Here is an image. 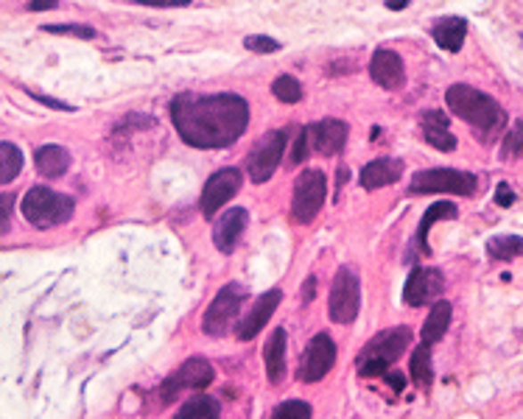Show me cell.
<instances>
[{"instance_id":"6da1fadb","label":"cell","mask_w":523,"mask_h":419,"mask_svg":"<svg viewBox=\"0 0 523 419\" xmlns=\"http://www.w3.org/2000/svg\"><path fill=\"white\" fill-rule=\"evenodd\" d=\"M171 121L193 149H225L247 132L249 107L235 93L218 95H176L171 101Z\"/></svg>"},{"instance_id":"7a4b0ae2","label":"cell","mask_w":523,"mask_h":419,"mask_svg":"<svg viewBox=\"0 0 523 419\" xmlns=\"http://www.w3.org/2000/svg\"><path fill=\"white\" fill-rule=\"evenodd\" d=\"M445 101L451 107V112L462 121H468L476 132L481 134H495L507 126V112L501 107L495 98H490L487 93H481L470 85H454L445 93Z\"/></svg>"},{"instance_id":"3957f363","label":"cell","mask_w":523,"mask_h":419,"mask_svg":"<svg viewBox=\"0 0 523 419\" xmlns=\"http://www.w3.org/2000/svg\"><path fill=\"white\" fill-rule=\"evenodd\" d=\"M412 344V330L409 327H392V330H384L378 333L372 342L361 350L358 355V375L361 377H378V375H387L389 367L397 361L400 355L406 352V347Z\"/></svg>"},{"instance_id":"277c9868","label":"cell","mask_w":523,"mask_h":419,"mask_svg":"<svg viewBox=\"0 0 523 419\" xmlns=\"http://www.w3.org/2000/svg\"><path fill=\"white\" fill-rule=\"evenodd\" d=\"M73 210H76L73 198L51 188H31L23 198V215L37 230H51L70 222Z\"/></svg>"},{"instance_id":"5b68a950","label":"cell","mask_w":523,"mask_h":419,"mask_svg":"<svg viewBox=\"0 0 523 419\" xmlns=\"http://www.w3.org/2000/svg\"><path fill=\"white\" fill-rule=\"evenodd\" d=\"M328 196V179L322 171L308 168L297 176L294 182V202H291V218L297 224H311L316 213L325 205Z\"/></svg>"},{"instance_id":"8992f818","label":"cell","mask_w":523,"mask_h":419,"mask_svg":"<svg viewBox=\"0 0 523 419\" xmlns=\"http://www.w3.org/2000/svg\"><path fill=\"white\" fill-rule=\"evenodd\" d=\"M244 299H247V288L244 286H238V283H230L225 286L216 299L208 305L205 310V318H202V330L213 338H221V335H227L235 325V318H238V310L241 305H244Z\"/></svg>"},{"instance_id":"52a82bcc","label":"cell","mask_w":523,"mask_h":419,"mask_svg":"<svg viewBox=\"0 0 523 419\" xmlns=\"http://www.w3.org/2000/svg\"><path fill=\"white\" fill-rule=\"evenodd\" d=\"M286 146H289V134L283 129H272L257 140L255 149L249 151V159H247V168H249V176L255 185L269 182V179L274 176Z\"/></svg>"},{"instance_id":"ba28073f","label":"cell","mask_w":523,"mask_h":419,"mask_svg":"<svg viewBox=\"0 0 523 419\" xmlns=\"http://www.w3.org/2000/svg\"><path fill=\"white\" fill-rule=\"evenodd\" d=\"M361 305V288H358V277L350 266H341L333 277L331 286V299H328V310L336 325H350L358 316Z\"/></svg>"},{"instance_id":"9c48e42d","label":"cell","mask_w":523,"mask_h":419,"mask_svg":"<svg viewBox=\"0 0 523 419\" xmlns=\"http://www.w3.org/2000/svg\"><path fill=\"white\" fill-rule=\"evenodd\" d=\"M412 193H454V196H473L476 176L454 168H429L412 179Z\"/></svg>"},{"instance_id":"30bf717a","label":"cell","mask_w":523,"mask_h":419,"mask_svg":"<svg viewBox=\"0 0 523 419\" xmlns=\"http://www.w3.org/2000/svg\"><path fill=\"white\" fill-rule=\"evenodd\" d=\"M213 367L205 358H188V361L179 367L168 381L159 386V397H163V403H171L176 400L183 391H191V389H205L213 383Z\"/></svg>"},{"instance_id":"8fae6325","label":"cell","mask_w":523,"mask_h":419,"mask_svg":"<svg viewBox=\"0 0 523 419\" xmlns=\"http://www.w3.org/2000/svg\"><path fill=\"white\" fill-rule=\"evenodd\" d=\"M336 364V344L328 333H316L311 338V344L303 352V364H299V381L316 383L322 381Z\"/></svg>"},{"instance_id":"7c38bea8","label":"cell","mask_w":523,"mask_h":419,"mask_svg":"<svg viewBox=\"0 0 523 419\" xmlns=\"http://www.w3.org/2000/svg\"><path fill=\"white\" fill-rule=\"evenodd\" d=\"M241 182H244V176H241L238 168H221L218 173H213L208 179L205 190H202V213H205V218H213L216 210L225 207L230 198L241 190Z\"/></svg>"},{"instance_id":"4fadbf2b","label":"cell","mask_w":523,"mask_h":419,"mask_svg":"<svg viewBox=\"0 0 523 419\" xmlns=\"http://www.w3.org/2000/svg\"><path fill=\"white\" fill-rule=\"evenodd\" d=\"M442 286H445V279H442V274L437 269H414L404 286L406 305L420 308L426 302H434V299L442 294Z\"/></svg>"},{"instance_id":"5bb4252c","label":"cell","mask_w":523,"mask_h":419,"mask_svg":"<svg viewBox=\"0 0 523 419\" xmlns=\"http://www.w3.org/2000/svg\"><path fill=\"white\" fill-rule=\"evenodd\" d=\"M370 76L378 87L384 90H400L406 82V68H404V59H400L395 51H387L380 48L372 53V62H370Z\"/></svg>"},{"instance_id":"9a60e30c","label":"cell","mask_w":523,"mask_h":419,"mask_svg":"<svg viewBox=\"0 0 523 419\" xmlns=\"http://www.w3.org/2000/svg\"><path fill=\"white\" fill-rule=\"evenodd\" d=\"M280 299H283V294H280L277 288H274V291H266L264 296L257 299V302L252 305V310H249L244 318H241L238 327H235V333H238L241 342H252V338L266 327V322H269L272 313H274L277 305H280Z\"/></svg>"},{"instance_id":"2e32d148","label":"cell","mask_w":523,"mask_h":419,"mask_svg":"<svg viewBox=\"0 0 523 419\" xmlns=\"http://www.w3.org/2000/svg\"><path fill=\"white\" fill-rule=\"evenodd\" d=\"M247 222H249V213L244 207H233L218 218L213 230V244L221 254H230L238 246L241 235L247 230Z\"/></svg>"},{"instance_id":"e0dca14e","label":"cell","mask_w":523,"mask_h":419,"mask_svg":"<svg viewBox=\"0 0 523 419\" xmlns=\"http://www.w3.org/2000/svg\"><path fill=\"white\" fill-rule=\"evenodd\" d=\"M311 132V143L319 154H339L347 143V124L345 121H336V117H325V121H319L316 126L308 129Z\"/></svg>"},{"instance_id":"ac0fdd59","label":"cell","mask_w":523,"mask_h":419,"mask_svg":"<svg viewBox=\"0 0 523 419\" xmlns=\"http://www.w3.org/2000/svg\"><path fill=\"white\" fill-rule=\"evenodd\" d=\"M431 36H434V43H437L442 51L456 53V51H462V45H465L468 23H465L462 17H442V20H437V23H434Z\"/></svg>"},{"instance_id":"d6986e66","label":"cell","mask_w":523,"mask_h":419,"mask_svg":"<svg viewBox=\"0 0 523 419\" xmlns=\"http://www.w3.org/2000/svg\"><path fill=\"white\" fill-rule=\"evenodd\" d=\"M400 173H404V163H400V159H372V163L361 171V188L378 190L384 185L397 182Z\"/></svg>"},{"instance_id":"ffe728a7","label":"cell","mask_w":523,"mask_h":419,"mask_svg":"<svg viewBox=\"0 0 523 419\" xmlns=\"http://www.w3.org/2000/svg\"><path fill=\"white\" fill-rule=\"evenodd\" d=\"M286 342H289V333L283 327H277L264 347L266 375L272 383H283V377H286Z\"/></svg>"},{"instance_id":"44dd1931","label":"cell","mask_w":523,"mask_h":419,"mask_svg":"<svg viewBox=\"0 0 523 419\" xmlns=\"http://www.w3.org/2000/svg\"><path fill=\"white\" fill-rule=\"evenodd\" d=\"M420 126H422V137H426V143H431L434 149H439V151H454L456 149V137L448 132V117L442 112H437V109L426 112L422 115Z\"/></svg>"},{"instance_id":"7402d4cb","label":"cell","mask_w":523,"mask_h":419,"mask_svg":"<svg viewBox=\"0 0 523 419\" xmlns=\"http://www.w3.org/2000/svg\"><path fill=\"white\" fill-rule=\"evenodd\" d=\"M34 163H37V171L43 176L56 179L70 168V151L62 149V146H43V149H37Z\"/></svg>"},{"instance_id":"603a6c76","label":"cell","mask_w":523,"mask_h":419,"mask_svg":"<svg viewBox=\"0 0 523 419\" xmlns=\"http://www.w3.org/2000/svg\"><path fill=\"white\" fill-rule=\"evenodd\" d=\"M448 325H451V302L437 299L429 318H426V325H422V344L439 342V338L448 333Z\"/></svg>"},{"instance_id":"cb8c5ba5","label":"cell","mask_w":523,"mask_h":419,"mask_svg":"<svg viewBox=\"0 0 523 419\" xmlns=\"http://www.w3.org/2000/svg\"><path fill=\"white\" fill-rule=\"evenodd\" d=\"M442 218H456V207H454L451 202H439V205L429 207L426 215H422L420 230H417V244H420V249L426 252V254H431V246H429V230H431L434 222H442Z\"/></svg>"},{"instance_id":"d4e9b609","label":"cell","mask_w":523,"mask_h":419,"mask_svg":"<svg viewBox=\"0 0 523 419\" xmlns=\"http://www.w3.org/2000/svg\"><path fill=\"white\" fill-rule=\"evenodd\" d=\"M218 414H221V406H218L216 397L199 394L179 408L174 419H218Z\"/></svg>"},{"instance_id":"484cf974","label":"cell","mask_w":523,"mask_h":419,"mask_svg":"<svg viewBox=\"0 0 523 419\" xmlns=\"http://www.w3.org/2000/svg\"><path fill=\"white\" fill-rule=\"evenodd\" d=\"M412 381L420 389H429L434 383V367H431V344H417L412 355Z\"/></svg>"},{"instance_id":"4316f807","label":"cell","mask_w":523,"mask_h":419,"mask_svg":"<svg viewBox=\"0 0 523 419\" xmlns=\"http://www.w3.org/2000/svg\"><path fill=\"white\" fill-rule=\"evenodd\" d=\"M23 171V151L14 143H0V185H9Z\"/></svg>"},{"instance_id":"83f0119b","label":"cell","mask_w":523,"mask_h":419,"mask_svg":"<svg viewBox=\"0 0 523 419\" xmlns=\"http://www.w3.org/2000/svg\"><path fill=\"white\" fill-rule=\"evenodd\" d=\"M487 252L495 261H512V257H523V238L520 235H498L487 244Z\"/></svg>"},{"instance_id":"f1b7e54d","label":"cell","mask_w":523,"mask_h":419,"mask_svg":"<svg viewBox=\"0 0 523 419\" xmlns=\"http://www.w3.org/2000/svg\"><path fill=\"white\" fill-rule=\"evenodd\" d=\"M272 93L283 104H297L299 98H303V87H299V82L294 76H277L274 85H272Z\"/></svg>"},{"instance_id":"f546056e","label":"cell","mask_w":523,"mask_h":419,"mask_svg":"<svg viewBox=\"0 0 523 419\" xmlns=\"http://www.w3.org/2000/svg\"><path fill=\"white\" fill-rule=\"evenodd\" d=\"M501 157H504V159L523 157V117H520V121H515V126L504 137V149H501Z\"/></svg>"},{"instance_id":"4dcf8cb0","label":"cell","mask_w":523,"mask_h":419,"mask_svg":"<svg viewBox=\"0 0 523 419\" xmlns=\"http://www.w3.org/2000/svg\"><path fill=\"white\" fill-rule=\"evenodd\" d=\"M274 419H311V406L303 400H289L283 406H277Z\"/></svg>"},{"instance_id":"1f68e13d","label":"cell","mask_w":523,"mask_h":419,"mask_svg":"<svg viewBox=\"0 0 523 419\" xmlns=\"http://www.w3.org/2000/svg\"><path fill=\"white\" fill-rule=\"evenodd\" d=\"M244 45H247L249 51H255V53H274V51H280V43H277V39H272V36H260V34L247 36V39H244Z\"/></svg>"},{"instance_id":"d6a6232c","label":"cell","mask_w":523,"mask_h":419,"mask_svg":"<svg viewBox=\"0 0 523 419\" xmlns=\"http://www.w3.org/2000/svg\"><path fill=\"white\" fill-rule=\"evenodd\" d=\"M308 151H311V132L308 129H303L297 134V140H294V151H291V163L294 165H299L303 159L308 157Z\"/></svg>"},{"instance_id":"836d02e7","label":"cell","mask_w":523,"mask_h":419,"mask_svg":"<svg viewBox=\"0 0 523 419\" xmlns=\"http://www.w3.org/2000/svg\"><path fill=\"white\" fill-rule=\"evenodd\" d=\"M43 31L48 34H70V36H82V39H93L95 31L90 26H45Z\"/></svg>"},{"instance_id":"e575fe53","label":"cell","mask_w":523,"mask_h":419,"mask_svg":"<svg viewBox=\"0 0 523 419\" xmlns=\"http://www.w3.org/2000/svg\"><path fill=\"white\" fill-rule=\"evenodd\" d=\"M12 210H14V196L12 193H0V232L9 227Z\"/></svg>"},{"instance_id":"d590c367","label":"cell","mask_w":523,"mask_h":419,"mask_svg":"<svg viewBox=\"0 0 523 419\" xmlns=\"http://www.w3.org/2000/svg\"><path fill=\"white\" fill-rule=\"evenodd\" d=\"M495 202H498L501 207L515 205V193H512V188H510L507 182H501V185H498V190H495Z\"/></svg>"},{"instance_id":"8d00e7d4","label":"cell","mask_w":523,"mask_h":419,"mask_svg":"<svg viewBox=\"0 0 523 419\" xmlns=\"http://www.w3.org/2000/svg\"><path fill=\"white\" fill-rule=\"evenodd\" d=\"M137 4L149 9H168V6H188L191 0H137Z\"/></svg>"},{"instance_id":"74e56055","label":"cell","mask_w":523,"mask_h":419,"mask_svg":"<svg viewBox=\"0 0 523 419\" xmlns=\"http://www.w3.org/2000/svg\"><path fill=\"white\" fill-rule=\"evenodd\" d=\"M384 377H387V383H389L395 391H404V386H406V377L400 375V372H387Z\"/></svg>"},{"instance_id":"f35d334b","label":"cell","mask_w":523,"mask_h":419,"mask_svg":"<svg viewBox=\"0 0 523 419\" xmlns=\"http://www.w3.org/2000/svg\"><path fill=\"white\" fill-rule=\"evenodd\" d=\"M39 104H48V107H53V109H65V112H70L73 107L70 104H62V101H53V98H48V95H34Z\"/></svg>"},{"instance_id":"ab89813d","label":"cell","mask_w":523,"mask_h":419,"mask_svg":"<svg viewBox=\"0 0 523 419\" xmlns=\"http://www.w3.org/2000/svg\"><path fill=\"white\" fill-rule=\"evenodd\" d=\"M31 12H48V9H56V0H31Z\"/></svg>"},{"instance_id":"60d3db41","label":"cell","mask_w":523,"mask_h":419,"mask_svg":"<svg viewBox=\"0 0 523 419\" xmlns=\"http://www.w3.org/2000/svg\"><path fill=\"white\" fill-rule=\"evenodd\" d=\"M387 6L395 9V12H400V9H406V6H409V0H387Z\"/></svg>"}]
</instances>
